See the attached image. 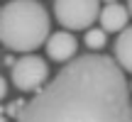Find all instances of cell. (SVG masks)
Here are the masks:
<instances>
[{"label": "cell", "mask_w": 132, "mask_h": 122, "mask_svg": "<svg viewBox=\"0 0 132 122\" xmlns=\"http://www.w3.org/2000/svg\"><path fill=\"white\" fill-rule=\"evenodd\" d=\"M125 71L110 56H73L22 105L17 122H132Z\"/></svg>", "instance_id": "6da1fadb"}, {"label": "cell", "mask_w": 132, "mask_h": 122, "mask_svg": "<svg viewBox=\"0 0 132 122\" xmlns=\"http://www.w3.org/2000/svg\"><path fill=\"white\" fill-rule=\"evenodd\" d=\"M49 39V12L39 0H10L0 7V42L12 51H34Z\"/></svg>", "instance_id": "7a4b0ae2"}, {"label": "cell", "mask_w": 132, "mask_h": 122, "mask_svg": "<svg viewBox=\"0 0 132 122\" xmlns=\"http://www.w3.org/2000/svg\"><path fill=\"white\" fill-rule=\"evenodd\" d=\"M54 17L69 32L88 29L100 17V0H54Z\"/></svg>", "instance_id": "3957f363"}, {"label": "cell", "mask_w": 132, "mask_h": 122, "mask_svg": "<svg viewBox=\"0 0 132 122\" xmlns=\"http://www.w3.org/2000/svg\"><path fill=\"white\" fill-rule=\"evenodd\" d=\"M10 78H12V85L17 90H22V93H37L49 78V64H47V59L34 56V54L22 56L12 64Z\"/></svg>", "instance_id": "277c9868"}, {"label": "cell", "mask_w": 132, "mask_h": 122, "mask_svg": "<svg viewBox=\"0 0 132 122\" xmlns=\"http://www.w3.org/2000/svg\"><path fill=\"white\" fill-rule=\"evenodd\" d=\"M47 56L52 61H61V64H66V61H71L76 56V51H78V42H76V37L71 32H54L49 34L47 39Z\"/></svg>", "instance_id": "5b68a950"}, {"label": "cell", "mask_w": 132, "mask_h": 122, "mask_svg": "<svg viewBox=\"0 0 132 122\" xmlns=\"http://www.w3.org/2000/svg\"><path fill=\"white\" fill-rule=\"evenodd\" d=\"M130 17H132L130 10L115 0V3H105V7L100 10L98 20H100V27H103L105 32H122V29L127 27Z\"/></svg>", "instance_id": "8992f818"}, {"label": "cell", "mask_w": 132, "mask_h": 122, "mask_svg": "<svg viewBox=\"0 0 132 122\" xmlns=\"http://www.w3.org/2000/svg\"><path fill=\"white\" fill-rule=\"evenodd\" d=\"M115 61L122 71L132 73V27H125L120 37L115 39Z\"/></svg>", "instance_id": "52a82bcc"}, {"label": "cell", "mask_w": 132, "mask_h": 122, "mask_svg": "<svg viewBox=\"0 0 132 122\" xmlns=\"http://www.w3.org/2000/svg\"><path fill=\"white\" fill-rule=\"evenodd\" d=\"M105 29L100 27V29H90L88 27V32H86V47L88 49H103L105 47Z\"/></svg>", "instance_id": "ba28073f"}, {"label": "cell", "mask_w": 132, "mask_h": 122, "mask_svg": "<svg viewBox=\"0 0 132 122\" xmlns=\"http://www.w3.org/2000/svg\"><path fill=\"white\" fill-rule=\"evenodd\" d=\"M22 100H15V103H10L7 105V115H12V117H17V115H20V110H22Z\"/></svg>", "instance_id": "9c48e42d"}, {"label": "cell", "mask_w": 132, "mask_h": 122, "mask_svg": "<svg viewBox=\"0 0 132 122\" xmlns=\"http://www.w3.org/2000/svg\"><path fill=\"white\" fill-rule=\"evenodd\" d=\"M5 95H7V81H5L3 76H0V100H3Z\"/></svg>", "instance_id": "30bf717a"}, {"label": "cell", "mask_w": 132, "mask_h": 122, "mask_svg": "<svg viewBox=\"0 0 132 122\" xmlns=\"http://www.w3.org/2000/svg\"><path fill=\"white\" fill-rule=\"evenodd\" d=\"M127 10H130V15H132V0H127Z\"/></svg>", "instance_id": "8fae6325"}, {"label": "cell", "mask_w": 132, "mask_h": 122, "mask_svg": "<svg viewBox=\"0 0 132 122\" xmlns=\"http://www.w3.org/2000/svg\"><path fill=\"white\" fill-rule=\"evenodd\" d=\"M0 122H7V120H5V117H3V115H0Z\"/></svg>", "instance_id": "7c38bea8"}, {"label": "cell", "mask_w": 132, "mask_h": 122, "mask_svg": "<svg viewBox=\"0 0 132 122\" xmlns=\"http://www.w3.org/2000/svg\"><path fill=\"white\" fill-rule=\"evenodd\" d=\"M103 3H115V0H103Z\"/></svg>", "instance_id": "4fadbf2b"}, {"label": "cell", "mask_w": 132, "mask_h": 122, "mask_svg": "<svg viewBox=\"0 0 132 122\" xmlns=\"http://www.w3.org/2000/svg\"><path fill=\"white\" fill-rule=\"evenodd\" d=\"M130 90H132V83H130Z\"/></svg>", "instance_id": "5bb4252c"}]
</instances>
